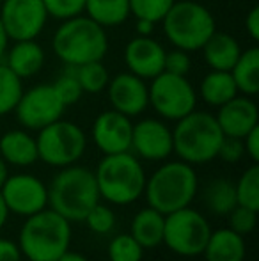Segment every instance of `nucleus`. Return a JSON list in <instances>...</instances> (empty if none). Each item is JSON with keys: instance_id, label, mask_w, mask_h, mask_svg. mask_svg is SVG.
Returning a JSON list of instances; mask_svg holds the SVG:
<instances>
[{"instance_id": "obj_24", "label": "nucleus", "mask_w": 259, "mask_h": 261, "mask_svg": "<svg viewBox=\"0 0 259 261\" xmlns=\"http://www.w3.org/2000/svg\"><path fill=\"white\" fill-rule=\"evenodd\" d=\"M199 93L204 103H208L210 107H217L218 109L220 105L233 100V98L238 94V89H236V84L229 71L211 69V71L200 80Z\"/></svg>"}, {"instance_id": "obj_11", "label": "nucleus", "mask_w": 259, "mask_h": 261, "mask_svg": "<svg viewBox=\"0 0 259 261\" xmlns=\"http://www.w3.org/2000/svg\"><path fill=\"white\" fill-rule=\"evenodd\" d=\"M66 105L61 101L52 84H38L23 91L13 112L18 123L27 130H41L46 124L61 119Z\"/></svg>"}, {"instance_id": "obj_29", "label": "nucleus", "mask_w": 259, "mask_h": 261, "mask_svg": "<svg viewBox=\"0 0 259 261\" xmlns=\"http://www.w3.org/2000/svg\"><path fill=\"white\" fill-rule=\"evenodd\" d=\"M23 93L21 79L16 76L4 62H0V116L13 112Z\"/></svg>"}, {"instance_id": "obj_42", "label": "nucleus", "mask_w": 259, "mask_h": 261, "mask_svg": "<svg viewBox=\"0 0 259 261\" xmlns=\"http://www.w3.org/2000/svg\"><path fill=\"white\" fill-rule=\"evenodd\" d=\"M155 21L149 20H142V18H137V23H135V29H137L138 36H151L153 31H155Z\"/></svg>"}, {"instance_id": "obj_8", "label": "nucleus", "mask_w": 259, "mask_h": 261, "mask_svg": "<svg viewBox=\"0 0 259 261\" xmlns=\"http://www.w3.org/2000/svg\"><path fill=\"white\" fill-rule=\"evenodd\" d=\"M38 156L52 167H68L82 158L87 148V137L78 124L57 119L38 130Z\"/></svg>"}, {"instance_id": "obj_18", "label": "nucleus", "mask_w": 259, "mask_h": 261, "mask_svg": "<svg viewBox=\"0 0 259 261\" xmlns=\"http://www.w3.org/2000/svg\"><path fill=\"white\" fill-rule=\"evenodd\" d=\"M215 119L225 137L243 139L259 124V110L256 101L250 96L236 94L227 103L218 107V114L215 116Z\"/></svg>"}, {"instance_id": "obj_27", "label": "nucleus", "mask_w": 259, "mask_h": 261, "mask_svg": "<svg viewBox=\"0 0 259 261\" xmlns=\"http://www.w3.org/2000/svg\"><path fill=\"white\" fill-rule=\"evenodd\" d=\"M204 203H206L208 210L215 215H227L238 204L235 183L224 178L213 179L204 189Z\"/></svg>"}, {"instance_id": "obj_36", "label": "nucleus", "mask_w": 259, "mask_h": 261, "mask_svg": "<svg viewBox=\"0 0 259 261\" xmlns=\"http://www.w3.org/2000/svg\"><path fill=\"white\" fill-rule=\"evenodd\" d=\"M227 215H229V229H233L235 233L242 234V237L252 233L254 227H256V222H257V212L256 210H250V208L236 204V206L233 208Z\"/></svg>"}, {"instance_id": "obj_22", "label": "nucleus", "mask_w": 259, "mask_h": 261, "mask_svg": "<svg viewBox=\"0 0 259 261\" xmlns=\"http://www.w3.org/2000/svg\"><path fill=\"white\" fill-rule=\"evenodd\" d=\"M206 261H243L245 259V240L242 234L229 227L211 231L203 251Z\"/></svg>"}, {"instance_id": "obj_39", "label": "nucleus", "mask_w": 259, "mask_h": 261, "mask_svg": "<svg viewBox=\"0 0 259 261\" xmlns=\"http://www.w3.org/2000/svg\"><path fill=\"white\" fill-rule=\"evenodd\" d=\"M242 141H243V148H245V155H249L250 160H252L254 164H257L259 162V124L254 126Z\"/></svg>"}, {"instance_id": "obj_6", "label": "nucleus", "mask_w": 259, "mask_h": 261, "mask_svg": "<svg viewBox=\"0 0 259 261\" xmlns=\"http://www.w3.org/2000/svg\"><path fill=\"white\" fill-rule=\"evenodd\" d=\"M224 139L213 114L192 110L172 130V153L190 165L206 164L217 158L220 142Z\"/></svg>"}, {"instance_id": "obj_31", "label": "nucleus", "mask_w": 259, "mask_h": 261, "mask_svg": "<svg viewBox=\"0 0 259 261\" xmlns=\"http://www.w3.org/2000/svg\"><path fill=\"white\" fill-rule=\"evenodd\" d=\"M144 247L131 234H118L108 244V259L110 261H142Z\"/></svg>"}, {"instance_id": "obj_46", "label": "nucleus", "mask_w": 259, "mask_h": 261, "mask_svg": "<svg viewBox=\"0 0 259 261\" xmlns=\"http://www.w3.org/2000/svg\"><path fill=\"white\" fill-rule=\"evenodd\" d=\"M7 176H9V172H7V164L4 162V158L0 156V189H2V185L6 183Z\"/></svg>"}, {"instance_id": "obj_4", "label": "nucleus", "mask_w": 259, "mask_h": 261, "mask_svg": "<svg viewBox=\"0 0 259 261\" xmlns=\"http://www.w3.org/2000/svg\"><path fill=\"white\" fill-rule=\"evenodd\" d=\"M197 187L199 181L195 169L187 162L176 160L160 165L146 179L144 194L149 206L167 215L190 206L197 194Z\"/></svg>"}, {"instance_id": "obj_16", "label": "nucleus", "mask_w": 259, "mask_h": 261, "mask_svg": "<svg viewBox=\"0 0 259 261\" xmlns=\"http://www.w3.org/2000/svg\"><path fill=\"white\" fill-rule=\"evenodd\" d=\"M107 94L112 109L128 117L140 116L149 107L148 84L130 71L118 73L108 80Z\"/></svg>"}, {"instance_id": "obj_28", "label": "nucleus", "mask_w": 259, "mask_h": 261, "mask_svg": "<svg viewBox=\"0 0 259 261\" xmlns=\"http://www.w3.org/2000/svg\"><path fill=\"white\" fill-rule=\"evenodd\" d=\"M71 68V66H69ZM75 73L76 80H78L80 87H82L83 93L89 94H98L103 89H107L108 80V69L105 68V64L101 61H93V62H85V64H80L71 68Z\"/></svg>"}, {"instance_id": "obj_13", "label": "nucleus", "mask_w": 259, "mask_h": 261, "mask_svg": "<svg viewBox=\"0 0 259 261\" xmlns=\"http://www.w3.org/2000/svg\"><path fill=\"white\" fill-rule=\"evenodd\" d=\"M2 199L9 213L21 217H31L48 206V189L34 174L7 176L0 189Z\"/></svg>"}, {"instance_id": "obj_9", "label": "nucleus", "mask_w": 259, "mask_h": 261, "mask_svg": "<svg viewBox=\"0 0 259 261\" xmlns=\"http://www.w3.org/2000/svg\"><path fill=\"white\" fill-rule=\"evenodd\" d=\"M210 234L211 227L203 213L187 206L165 215L162 244L176 254L192 258L203 254Z\"/></svg>"}, {"instance_id": "obj_37", "label": "nucleus", "mask_w": 259, "mask_h": 261, "mask_svg": "<svg viewBox=\"0 0 259 261\" xmlns=\"http://www.w3.org/2000/svg\"><path fill=\"white\" fill-rule=\"evenodd\" d=\"M192 68V59L190 52L174 48L170 52H165V61H163V71L174 73V75H183L187 76Z\"/></svg>"}, {"instance_id": "obj_23", "label": "nucleus", "mask_w": 259, "mask_h": 261, "mask_svg": "<svg viewBox=\"0 0 259 261\" xmlns=\"http://www.w3.org/2000/svg\"><path fill=\"white\" fill-rule=\"evenodd\" d=\"M165 215L155 208H142L131 220V237L144 249H153L163 242Z\"/></svg>"}, {"instance_id": "obj_14", "label": "nucleus", "mask_w": 259, "mask_h": 261, "mask_svg": "<svg viewBox=\"0 0 259 261\" xmlns=\"http://www.w3.org/2000/svg\"><path fill=\"white\" fill-rule=\"evenodd\" d=\"M137 158L149 162L165 160L172 155V130L163 121L148 117L133 124L131 149Z\"/></svg>"}, {"instance_id": "obj_25", "label": "nucleus", "mask_w": 259, "mask_h": 261, "mask_svg": "<svg viewBox=\"0 0 259 261\" xmlns=\"http://www.w3.org/2000/svg\"><path fill=\"white\" fill-rule=\"evenodd\" d=\"M231 76L238 93L254 96L259 93V50L256 46L240 54L238 61L231 68Z\"/></svg>"}, {"instance_id": "obj_5", "label": "nucleus", "mask_w": 259, "mask_h": 261, "mask_svg": "<svg viewBox=\"0 0 259 261\" xmlns=\"http://www.w3.org/2000/svg\"><path fill=\"white\" fill-rule=\"evenodd\" d=\"M100 197L107 203L125 206L144 194L146 172L140 160L131 151L105 155L94 171Z\"/></svg>"}, {"instance_id": "obj_33", "label": "nucleus", "mask_w": 259, "mask_h": 261, "mask_svg": "<svg viewBox=\"0 0 259 261\" xmlns=\"http://www.w3.org/2000/svg\"><path fill=\"white\" fill-rule=\"evenodd\" d=\"M83 222L87 224V227H89L93 233L108 234L116 226V215L108 206L98 203V204H94V206L91 208V212L85 215Z\"/></svg>"}, {"instance_id": "obj_38", "label": "nucleus", "mask_w": 259, "mask_h": 261, "mask_svg": "<svg viewBox=\"0 0 259 261\" xmlns=\"http://www.w3.org/2000/svg\"><path fill=\"white\" fill-rule=\"evenodd\" d=\"M245 155V148H243V141L238 137H225L222 139L220 142V148H218L217 156L222 158L224 162L227 164H236L240 162Z\"/></svg>"}, {"instance_id": "obj_1", "label": "nucleus", "mask_w": 259, "mask_h": 261, "mask_svg": "<svg viewBox=\"0 0 259 261\" xmlns=\"http://www.w3.org/2000/svg\"><path fill=\"white\" fill-rule=\"evenodd\" d=\"M71 244V222L45 208L27 217L18 237L20 252L28 261H57Z\"/></svg>"}, {"instance_id": "obj_2", "label": "nucleus", "mask_w": 259, "mask_h": 261, "mask_svg": "<svg viewBox=\"0 0 259 261\" xmlns=\"http://www.w3.org/2000/svg\"><path fill=\"white\" fill-rule=\"evenodd\" d=\"M100 199L94 172L80 165L63 167L48 187V206L69 222H82Z\"/></svg>"}, {"instance_id": "obj_3", "label": "nucleus", "mask_w": 259, "mask_h": 261, "mask_svg": "<svg viewBox=\"0 0 259 261\" xmlns=\"http://www.w3.org/2000/svg\"><path fill=\"white\" fill-rule=\"evenodd\" d=\"M52 48L66 66L75 68L85 62L103 61L108 52V38L101 25L78 14L61 21L52 38Z\"/></svg>"}, {"instance_id": "obj_12", "label": "nucleus", "mask_w": 259, "mask_h": 261, "mask_svg": "<svg viewBox=\"0 0 259 261\" xmlns=\"http://www.w3.org/2000/svg\"><path fill=\"white\" fill-rule=\"evenodd\" d=\"M48 14L43 0H4L0 21L13 41L36 39L45 29Z\"/></svg>"}, {"instance_id": "obj_35", "label": "nucleus", "mask_w": 259, "mask_h": 261, "mask_svg": "<svg viewBox=\"0 0 259 261\" xmlns=\"http://www.w3.org/2000/svg\"><path fill=\"white\" fill-rule=\"evenodd\" d=\"M46 14L59 21L75 18L85 11V0H43Z\"/></svg>"}, {"instance_id": "obj_40", "label": "nucleus", "mask_w": 259, "mask_h": 261, "mask_svg": "<svg viewBox=\"0 0 259 261\" xmlns=\"http://www.w3.org/2000/svg\"><path fill=\"white\" fill-rule=\"evenodd\" d=\"M0 261H21V252L18 244L0 238Z\"/></svg>"}, {"instance_id": "obj_20", "label": "nucleus", "mask_w": 259, "mask_h": 261, "mask_svg": "<svg viewBox=\"0 0 259 261\" xmlns=\"http://www.w3.org/2000/svg\"><path fill=\"white\" fill-rule=\"evenodd\" d=\"M0 156L6 164L27 167L39 160L36 137L25 130H9L0 137Z\"/></svg>"}, {"instance_id": "obj_26", "label": "nucleus", "mask_w": 259, "mask_h": 261, "mask_svg": "<svg viewBox=\"0 0 259 261\" xmlns=\"http://www.w3.org/2000/svg\"><path fill=\"white\" fill-rule=\"evenodd\" d=\"M87 16L103 29L118 27L125 23L130 16L128 0H85Z\"/></svg>"}, {"instance_id": "obj_15", "label": "nucleus", "mask_w": 259, "mask_h": 261, "mask_svg": "<svg viewBox=\"0 0 259 261\" xmlns=\"http://www.w3.org/2000/svg\"><path fill=\"white\" fill-rule=\"evenodd\" d=\"M131 117L118 110H105L94 119L93 141L103 155H116L131 149Z\"/></svg>"}, {"instance_id": "obj_7", "label": "nucleus", "mask_w": 259, "mask_h": 261, "mask_svg": "<svg viewBox=\"0 0 259 261\" xmlns=\"http://www.w3.org/2000/svg\"><path fill=\"white\" fill-rule=\"evenodd\" d=\"M163 32L174 48L197 52L217 31L215 18L208 7L192 0L174 2L162 20Z\"/></svg>"}, {"instance_id": "obj_10", "label": "nucleus", "mask_w": 259, "mask_h": 261, "mask_svg": "<svg viewBox=\"0 0 259 261\" xmlns=\"http://www.w3.org/2000/svg\"><path fill=\"white\" fill-rule=\"evenodd\" d=\"M149 105L160 117L169 121H180L197 105V93L192 82L183 75L162 71L151 79L148 86Z\"/></svg>"}, {"instance_id": "obj_17", "label": "nucleus", "mask_w": 259, "mask_h": 261, "mask_svg": "<svg viewBox=\"0 0 259 261\" xmlns=\"http://www.w3.org/2000/svg\"><path fill=\"white\" fill-rule=\"evenodd\" d=\"M165 48L151 36H137L125 48V64L130 73L151 80L163 71Z\"/></svg>"}, {"instance_id": "obj_21", "label": "nucleus", "mask_w": 259, "mask_h": 261, "mask_svg": "<svg viewBox=\"0 0 259 261\" xmlns=\"http://www.w3.org/2000/svg\"><path fill=\"white\" fill-rule=\"evenodd\" d=\"M200 50L206 59V64L217 71H231V68L242 54L240 43L231 34L218 31H215L208 38V41Z\"/></svg>"}, {"instance_id": "obj_45", "label": "nucleus", "mask_w": 259, "mask_h": 261, "mask_svg": "<svg viewBox=\"0 0 259 261\" xmlns=\"http://www.w3.org/2000/svg\"><path fill=\"white\" fill-rule=\"evenodd\" d=\"M7 217H9V210H7L6 203H4V199H2V194H0V229L6 226Z\"/></svg>"}, {"instance_id": "obj_43", "label": "nucleus", "mask_w": 259, "mask_h": 261, "mask_svg": "<svg viewBox=\"0 0 259 261\" xmlns=\"http://www.w3.org/2000/svg\"><path fill=\"white\" fill-rule=\"evenodd\" d=\"M9 36H7L6 29H4L2 21H0V62L4 61V55H6L7 48H9Z\"/></svg>"}, {"instance_id": "obj_32", "label": "nucleus", "mask_w": 259, "mask_h": 261, "mask_svg": "<svg viewBox=\"0 0 259 261\" xmlns=\"http://www.w3.org/2000/svg\"><path fill=\"white\" fill-rule=\"evenodd\" d=\"M130 14L135 18L160 23L176 0H128Z\"/></svg>"}, {"instance_id": "obj_41", "label": "nucleus", "mask_w": 259, "mask_h": 261, "mask_svg": "<svg viewBox=\"0 0 259 261\" xmlns=\"http://www.w3.org/2000/svg\"><path fill=\"white\" fill-rule=\"evenodd\" d=\"M245 29L252 41H259V7L254 6L245 18Z\"/></svg>"}, {"instance_id": "obj_44", "label": "nucleus", "mask_w": 259, "mask_h": 261, "mask_svg": "<svg viewBox=\"0 0 259 261\" xmlns=\"http://www.w3.org/2000/svg\"><path fill=\"white\" fill-rule=\"evenodd\" d=\"M57 261H89V259H87L83 254H80V252H73L68 249V251H66Z\"/></svg>"}, {"instance_id": "obj_19", "label": "nucleus", "mask_w": 259, "mask_h": 261, "mask_svg": "<svg viewBox=\"0 0 259 261\" xmlns=\"http://www.w3.org/2000/svg\"><path fill=\"white\" fill-rule=\"evenodd\" d=\"M2 62L21 80L31 79L45 66V50L36 39L14 41V45L7 48Z\"/></svg>"}, {"instance_id": "obj_34", "label": "nucleus", "mask_w": 259, "mask_h": 261, "mask_svg": "<svg viewBox=\"0 0 259 261\" xmlns=\"http://www.w3.org/2000/svg\"><path fill=\"white\" fill-rule=\"evenodd\" d=\"M52 86H53V89H55V93L59 94L61 101H63L66 107L75 105L76 101H80V98H82V94H83L82 87H80L78 80H76L71 68H69L64 75H61Z\"/></svg>"}, {"instance_id": "obj_30", "label": "nucleus", "mask_w": 259, "mask_h": 261, "mask_svg": "<svg viewBox=\"0 0 259 261\" xmlns=\"http://www.w3.org/2000/svg\"><path fill=\"white\" fill-rule=\"evenodd\" d=\"M236 201L240 206H245L259 212V165L254 164L240 176L238 183H235Z\"/></svg>"}]
</instances>
